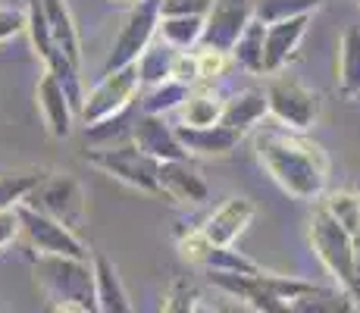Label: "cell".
I'll use <instances>...</instances> for the list:
<instances>
[{
  "mask_svg": "<svg viewBox=\"0 0 360 313\" xmlns=\"http://www.w3.org/2000/svg\"><path fill=\"white\" fill-rule=\"evenodd\" d=\"M257 157L276 185L297 200H320L329 182V157L316 141L276 125L257 135Z\"/></svg>",
  "mask_w": 360,
  "mask_h": 313,
  "instance_id": "cell-1",
  "label": "cell"
},
{
  "mask_svg": "<svg viewBox=\"0 0 360 313\" xmlns=\"http://www.w3.org/2000/svg\"><path fill=\"white\" fill-rule=\"evenodd\" d=\"M310 248L326 267V273L335 279L342 291L351 295L354 285V248H351V235L335 213L326 207V200H316L314 217H310Z\"/></svg>",
  "mask_w": 360,
  "mask_h": 313,
  "instance_id": "cell-2",
  "label": "cell"
},
{
  "mask_svg": "<svg viewBox=\"0 0 360 313\" xmlns=\"http://www.w3.org/2000/svg\"><path fill=\"white\" fill-rule=\"evenodd\" d=\"M34 279H38L41 291L53 304L75 301L98 313V304H94V267L88 260H75V257H38Z\"/></svg>",
  "mask_w": 360,
  "mask_h": 313,
  "instance_id": "cell-3",
  "label": "cell"
},
{
  "mask_svg": "<svg viewBox=\"0 0 360 313\" xmlns=\"http://www.w3.org/2000/svg\"><path fill=\"white\" fill-rule=\"evenodd\" d=\"M88 163L98 166L101 172H107L110 179H116V182L135 188V191L163 198L160 160L148 157L144 151H138L135 144H107V148H94V151H88Z\"/></svg>",
  "mask_w": 360,
  "mask_h": 313,
  "instance_id": "cell-4",
  "label": "cell"
},
{
  "mask_svg": "<svg viewBox=\"0 0 360 313\" xmlns=\"http://www.w3.org/2000/svg\"><path fill=\"white\" fill-rule=\"evenodd\" d=\"M263 91H266L269 116L279 125H285V129L304 132L314 129L316 120H320V94L310 85H304L301 79H295V75L273 72Z\"/></svg>",
  "mask_w": 360,
  "mask_h": 313,
  "instance_id": "cell-5",
  "label": "cell"
},
{
  "mask_svg": "<svg viewBox=\"0 0 360 313\" xmlns=\"http://www.w3.org/2000/svg\"><path fill=\"white\" fill-rule=\"evenodd\" d=\"M141 91V75H138V63L122 66L116 72H103L101 82L85 94L82 101V122L98 125L107 120H116L120 113H126V107L135 101V94Z\"/></svg>",
  "mask_w": 360,
  "mask_h": 313,
  "instance_id": "cell-6",
  "label": "cell"
},
{
  "mask_svg": "<svg viewBox=\"0 0 360 313\" xmlns=\"http://www.w3.org/2000/svg\"><path fill=\"white\" fill-rule=\"evenodd\" d=\"M25 204L47 213L51 219L63 222L72 232H79L88 217L85 188L75 182L72 176H41V182L34 185V191L25 198Z\"/></svg>",
  "mask_w": 360,
  "mask_h": 313,
  "instance_id": "cell-7",
  "label": "cell"
},
{
  "mask_svg": "<svg viewBox=\"0 0 360 313\" xmlns=\"http://www.w3.org/2000/svg\"><path fill=\"white\" fill-rule=\"evenodd\" d=\"M157 25H160V0H138V6L129 13L126 25H122L120 38L113 41V51L103 63V72H116V69L138 63V57L154 44Z\"/></svg>",
  "mask_w": 360,
  "mask_h": 313,
  "instance_id": "cell-8",
  "label": "cell"
},
{
  "mask_svg": "<svg viewBox=\"0 0 360 313\" xmlns=\"http://www.w3.org/2000/svg\"><path fill=\"white\" fill-rule=\"evenodd\" d=\"M16 210H19L25 241H29L41 257H75V260H88V248L82 245L79 232L66 229L63 222L51 219L47 213L34 210L29 204H19Z\"/></svg>",
  "mask_w": 360,
  "mask_h": 313,
  "instance_id": "cell-9",
  "label": "cell"
},
{
  "mask_svg": "<svg viewBox=\"0 0 360 313\" xmlns=\"http://www.w3.org/2000/svg\"><path fill=\"white\" fill-rule=\"evenodd\" d=\"M251 19H254V13H251L248 0H213V10L207 13V19H204L200 47L232 53L235 41L241 38V32L248 29Z\"/></svg>",
  "mask_w": 360,
  "mask_h": 313,
  "instance_id": "cell-10",
  "label": "cell"
},
{
  "mask_svg": "<svg viewBox=\"0 0 360 313\" xmlns=\"http://www.w3.org/2000/svg\"><path fill=\"white\" fill-rule=\"evenodd\" d=\"M131 144L138 151H144L148 157L169 163V160H188V151L182 148L176 135V125H166L163 116L141 113L131 122Z\"/></svg>",
  "mask_w": 360,
  "mask_h": 313,
  "instance_id": "cell-11",
  "label": "cell"
},
{
  "mask_svg": "<svg viewBox=\"0 0 360 313\" xmlns=\"http://www.w3.org/2000/svg\"><path fill=\"white\" fill-rule=\"evenodd\" d=\"M34 97H38V110H41V120H44L47 132H51L53 138L72 135V120L79 116V110L69 101L63 82L44 69V75L38 79V88H34Z\"/></svg>",
  "mask_w": 360,
  "mask_h": 313,
  "instance_id": "cell-12",
  "label": "cell"
},
{
  "mask_svg": "<svg viewBox=\"0 0 360 313\" xmlns=\"http://www.w3.org/2000/svg\"><path fill=\"white\" fill-rule=\"evenodd\" d=\"M310 16H295L282 19V23L266 25V41H263V75L282 72L288 60L295 57V51L301 47L304 34H307Z\"/></svg>",
  "mask_w": 360,
  "mask_h": 313,
  "instance_id": "cell-13",
  "label": "cell"
},
{
  "mask_svg": "<svg viewBox=\"0 0 360 313\" xmlns=\"http://www.w3.org/2000/svg\"><path fill=\"white\" fill-rule=\"evenodd\" d=\"M254 213H257V207H254L248 198H229L207 217V222L200 226V232H204L213 245H235V238L251 226Z\"/></svg>",
  "mask_w": 360,
  "mask_h": 313,
  "instance_id": "cell-14",
  "label": "cell"
},
{
  "mask_svg": "<svg viewBox=\"0 0 360 313\" xmlns=\"http://www.w3.org/2000/svg\"><path fill=\"white\" fill-rule=\"evenodd\" d=\"M160 191L172 204H204L210 198V188L200 179V172L188 166V160L160 163Z\"/></svg>",
  "mask_w": 360,
  "mask_h": 313,
  "instance_id": "cell-15",
  "label": "cell"
},
{
  "mask_svg": "<svg viewBox=\"0 0 360 313\" xmlns=\"http://www.w3.org/2000/svg\"><path fill=\"white\" fill-rule=\"evenodd\" d=\"M176 135H179V141H182V148L188 151V154H198V157H226V154H232L241 141V132H235L223 122L204 125V129L179 122Z\"/></svg>",
  "mask_w": 360,
  "mask_h": 313,
  "instance_id": "cell-16",
  "label": "cell"
},
{
  "mask_svg": "<svg viewBox=\"0 0 360 313\" xmlns=\"http://www.w3.org/2000/svg\"><path fill=\"white\" fill-rule=\"evenodd\" d=\"M91 267H94V304H98V313H135L129 301V291L113 263L103 254H94Z\"/></svg>",
  "mask_w": 360,
  "mask_h": 313,
  "instance_id": "cell-17",
  "label": "cell"
},
{
  "mask_svg": "<svg viewBox=\"0 0 360 313\" xmlns=\"http://www.w3.org/2000/svg\"><path fill=\"white\" fill-rule=\"evenodd\" d=\"M326 207L335 213V219L348 229L351 248H354V285H351V301L360 310V198L354 191H332Z\"/></svg>",
  "mask_w": 360,
  "mask_h": 313,
  "instance_id": "cell-18",
  "label": "cell"
},
{
  "mask_svg": "<svg viewBox=\"0 0 360 313\" xmlns=\"http://www.w3.org/2000/svg\"><path fill=\"white\" fill-rule=\"evenodd\" d=\"M44 10H47V23H51V38H53L57 53L79 69L82 41H79V29H75L72 13H69V4L66 0H44Z\"/></svg>",
  "mask_w": 360,
  "mask_h": 313,
  "instance_id": "cell-19",
  "label": "cell"
},
{
  "mask_svg": "<svg viewBox=\"0 0 360 313\" xmlns=\"http://www.w3.org/2000/svg\"><path fill=\"white\" fill-rule=\"evenodd\" d=\"M269 113L266 107V91L263 88H245V91L226 97V110H223V125L241 132L245 135L248 129H254L263 116Z\"/></svg>",
  "mask_w": 360,
  "mask_h": 313,
  "instance_id": "cell-20",
  "label": "cell"
},
{
  "mask_svg": "<svg viewBox=\"0 0 360 313\" xmlns=\"http://www.w3.org/2000/svg\"><path fill=\"white\" fill-rule=\"evenodd\" d=\"M223 110H226V97L213 88H191L185 103L179 107L182 113V125H195V129H204V125H217L223 122Z\"/></svg>",
  "mask_w": 360,
  "mask_h": 313,
  "instance_id": "cell-21",
  "label": "cell"
},
{
  "mask_svg": "<svg viewBox=\"0 0 360 313\" xmlns=\"http://www.w3.org/2000/svg\"><path fill=\"white\" fill-rule=\"evenodd\" d=\"M292 310L295 313H354V301L348 291L342 288H323V285H310L307 291H301L297 298H292Z\"/></svg>",
  "mask_w": 360,
  "mask_h": 313,
  "instance_id": "cell-22",
  "label": "cell"
},
{
  "mask_svg": "<svg viewBox=\"0 0 360 313\" xmlns=\"http://www.w3.org/2000/svg\"><path fill=\"white\" fill-rule=\"evenodd\" d=\"M338 88L345 97H360V29L351 25L338 44Z\"/></svg>",
  "mask_w": 360,
  "mask_h": 313,
  "instance_id": "cell-23",
  "label": "cell"
},
{
  "mask_svg": "<svg viewBox=\"0 0 360 313\" xmlns=\"http://www.w3.org/2000/svg\"><path fill=\"white\" fill-rule=\"evenodd\" d=\"M200 34H204V19L198 16H160V25H157V38L176 51L200 47Z\"/></svg>",
  "mask_w": 360,
  "mask_h": 313,
  "instance_id": "cell-24",
  "label": "cell"
},
{
  "mask_svg": "<svg viewBox=\"0 0 360 313\" xmlns=\"http://www.w3.org/2000/svg\"><path fill=\"white\" fill-rule=\"evenodd\" d=\"M263 41H266V23H260L257 16L248 23V29L241 32V38L232 47V60L241 69L254 75H263Z\"/></svg>",
  "mask_w": 360,
  "mask_h": 313,
  "instance_id": "cell-25",
  "label": "cell"
},
{
  "mask_svg": "<svg viewBox=\"0 0 360 313\" xmlns=\"http://www.w3.org/2000/svg\"><path fill=\"white\" fill-rule=\"evenodd\" d=\"M172 60H176V47H169L166 41L154 38V44L138 57V75H141V85L154 88L160 82L172 79Z\"/></svg>",
  "mask_w": 360,
  "mask_h": 313,
  "instance_id": "cell-26",
  "label": "cell"
},
{
  "mask_svg": "<svg viewBox=\"0 0 360 313\" xmlns=\"http://www.w3.org/2000/svg\"><path fill=\"white\" fill-rule=\"evenodd\" d=\"M191 88L182 85V82L176 79H166L160 85L148 88V94L141 97V113H154V116H166L169 110H179L185 103V97H188Z\"/></svg>",
  "mask_w": 360,
  "mask_h": 313,
  "instance_id": "cell-27",
  "label": "cell"
},
{
  "mask_svg": "<svg viewBox=\"0 0 360 313\" xmlns=\"http://www.w3.org/2000/svg\"><path fill=\"white\" fill-rule=\"evenodd\" d=\"M204 267L210 269V273H238V276H260L263 273L260 263H254L251 257L235 250L232 245H213Z\"/></svg>",
  "mask_w": 360,
  "mask_h": 313,
  "instance_id": "cell-28",
  "label": "cell"
},
{
  "mask_svg": "<svg viewBox=\"0 0 360 313\" xmlns=\"http://www.w3.org/2000/svg\"><path fill=\"white\" fill-rule=\"evenodd\" d=\"M326 0H260L254 16L260 23H282V19H295V16H310L316 13Z\"/></svg>",
  "mask_w": 360,
  "mask_h": 313,
  "instance_id": "cell-29",
  "label": "cell"
},
{
  "mask_svg": "<svg viewBox=\"0 0 360 313\" xmlns=\"http://www.w3.org/2000/svg\"><path fill=\"white\" fill-rule=\"evenodd\" d=\"M41 176L34 172H16V176H0V210H16L25 204V198L34 191Z\"/></svg>",
  "mask_w": 360,
  "mask_h": 313,
  "instance_id": "cell-30",
  "label": "cell"
},
{
  "mask_svg": "<svg viewBox=\"0 0 360 313\" xmlns=\"http://www.w3.org/2000/svg\"><path fill=\"white\" fill-rule=\"evenodd\" d=\"M195 307H198V288L185 279H176L163 295L160 313H195Z\"/></svg>",
  "mask_w": 360,
  "mask_h": 313,
  "instance_id": "cell-31",
  "label": "cell"
},
{
  "mask_svg": "<svg viewBox=\"0 0 360 313\" xmlns=\"http://www.w3.org/2000/svg\"><path fill=\"white\" fill-rule=\"evenodd\" d=\"M210 250H213V241L207 238L200 229H191V232H179V254H182V260L204 267V260H207V254H210Z\"/></svg>",
  "mask_w": 360,
  "mask_h": 313,
  "instance_id": "cell-32",
  "label": "cell"
},
{
  "mask_svg": "<svg viewBox=\"0 0 360 313\" xmlns=\"http://www.w3.org/2000/svg\"><path fill=\"white\" fill-rule=\"evenodd\" d=\"M172 79L182 82V85H188V88L200 85L198 51H176V60H172Z\"/></svg>",
  "mask_w": 360,
  "mask_h": 313,
  "instance_id": "cell-33",
  "label": "cell"
},
{
  "mask_svg": "<svg viewBox=\"0 0 360 313\" xmlns=\"http://www.w3.org/2000/svg\"><path fill=\"white\" fill-rule=\"evenodd\" d=\"M213 0H160V16H198L207 19Z\"/></svg>",
  "mask_w": 360,
  "mask_h": 313,
  "instance_id": "cell-34",
  "label": "cell"
},
{
  "mask_svg": "<svg viewBox=\"0 0 360 313\" xmlns=\"http://www.w3.org/2000/svg\"><path fill=\"white\" fill-rule=\"evenodd\" d=\"M229 57H232V53L210 51V47H200V51H198L200 82H213L217 75H223V72H226V66H229Z\"/></svg>",
  "mask_w": 360,
  "mask_h": 313,
  "instance_id": "cell-35",
  "label": "cell"
},
{
  "mask_svg": "<svg viewBox=\"0 0 360 313\" xmlns=\"http://www.w3.org/2000/svg\"><path fill=\"white\" fill-rule=\"evenodd\" d=\"M19 32H25V13L0 6V44H4V41H10V38H16Z\"/></svg>",
  "mask_w": 360,
  "mask_h": 313,
  "instance_id": "cell-36",
  "label": "cell"
},
{
  "mask_svg": "<svg viewBox=\"0 0 360 313\" xmlns=\"http://www.w3.org/2000/svg\"><path fill=\"white\" fill-rule=\"evenodd\" d=\"M22 232V222H19V210H0V250L16 241V235Z\"/></svg>",
  "mask_w": 360,
  "mask_h": 313,
  "instance_id": "cell-37",
  "label": "cell"
},
{
  "mask_svg": "<svg viewBox=\"0 0 360 313\" xmlns=\"http://www.w3.org/2000/svg\"><path fill=\"white\" fill-rule=\"evenodd\" d=\"M53 313H94L85 304H75V301H63V304H53Z\"/></svg>",
  "mask_w": 360,
  "mask_h": 313,
  "instance_id": "cell-38",
  "label": "cell"
},
{
  "mask_svg": "<svg viewBox=\"0 0 360 313\" xmlns=\"http://www.w3.org/2000/svg\"><path fill=\"white\" fill-rule=\"evenodd\" d=\"M195 313H219V310H210V307H207V304H200V301H198V307H195Z\"/></svg>",
  "mask_w": 360,
  "mask_h": 313,
  "instance_id": "cell-39",
  "label": "cell"
},
{
  "mask_svg": "<svg viewBox=\"0 0 360 313\" xmlns=\"http://www.w3.org/2000/svg\"><path fill=\"white\" fill-rule=\"evenodd\" d=\"M357 4H360V0H357Z\"/></svg>",
  "mask_w": 360,
  "mask_h": 313,
  "instance_id": "cell-40",
  "label": "cell"
}]
</instances>
